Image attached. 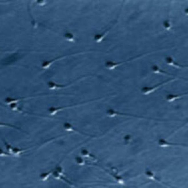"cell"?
<instances>
[{
  "label": "cell",
  "mask_w": 188,
  "mask_h": 188,
  "mask_svg": "<svg viewBox=\"0 0 188 188\" xmlns=\"http://www.w3.org/2000/svg\"><path fill=\"white\" fill-rule=\"evenodd\" d=\"M158 145H159L161 147H174V146H185L184 145H181V144H174V143H171L165 140L164 139H160L158 141Z\"/></svg>",
  "instance_id": "obj_8"
},
{
  "label": "cell",
  "mask_w": 188,
  "mask_h": 188,
  "mask_svg": "<svg viewBox=\"0 0 188 188\" xmlns=\"http://www.w3.org/2000/svg\"><path fill=\"white\" fill-rule=\"evenodd\" d=\"M165 61H166V63H167V65H168L174 67L175 68H176V69H184V68L187 67V66L182 65L178 63L174 60V59L173 57H170V56H167L165 58Z\"/></svg>",
  "instance_id": "obj_4"
},
{
  "label": "cell",
  "mask_w": 188,
  "mask_h": 188,
  "mask_svg": "<svg viewBox=\"0 0 188 188\" xmlns=\"http://www.w3.org/2000/svg\"><path fill=\"white\" fill-rule=\"evenodd\" d=\"M28 149H19L17 147H13V152L12 154H13L15 156H19L23 152H25L26 151H28Z\"/></svg>",
  "instance_id": "obj_17"
},
{
  "label": "cell",
  "mask_w": 188,
  "mask_h": 188,
  "mask_svg": "<svg viewBox=\"0 0 188 188\" xmlns=\"http://www.w3.org/2000/svg\"><path fill=\"white\" fill-rule=\"evenodd\" d=\"M144 55H139L136 57L134 58H131L130 60H125V61H121V62H114V61H107L105 63V67L107 69H108L109 70H114L115 69H116L117 67H119V66H121L123 64H125L127 62H129V61H131L133 60H134V58H140L141 57L143 56Z\"/></svg>",
  "instance_id": "obj_2"
},
{
  "label": "cell",
  "mask_w": 188,
  "mask_h": 188,
  "mask_svg": "<svg viewBox=\"0 0 188 188\" xmlns=\"http://www.w3.org/2000/svg\"><path fill=\"white\" fill-rule=\"evenodd\" d=\"M80 154L82 155V157L89 158L90 160H91L93 162H97V161H98L95 155L92 154L88 150L85 149H83L81 150Z\"/></svg>",
  "instance_id": "obj_11"
},
{
  "label": "cell",
  "mask_w": 188,
  "mask_h": 188,
  "mask_svg": "<svg viewBox=\"0 0 188 188\" xmlns=\"http://www.w3.org/2000/svg\"><path fill=\"white\" fill-rule=\"evenodd\" d=\"M0 155H1V156H3V155H4V156H5V155H9V154H6L5 153V152H3V151L1 149V151H0Z\"/></svg>",
  "instance_id": "obj_27"
},
{
  "label": "cell",
  "mask_w": 188,
  "mask_h": 188,
  "mask_svg": "<svg viewBox=\"0 0 188 188\" xmlns=\"http://www.w3.org/2000/svg\"><path fill=\"white\" fill-rule=\"evenodd\" d=\"M51 175H52L53 177L55 178V179H56L57 180H61V181H63V182L67 183L68 184H70V185H71V184H70V183L69 182V181L68 180H67L64 177V176H62V175H61V174H60L59 173H58L57 171H53V173Z\"/></svg>",
  "instance_id": "obj_16"
},
{
  "label": "cell",
  "mask_w": 188,
  "mask_h": 188,
  "mask_svg": "<svg viewBox=\"0 0 188 188\" xmlns=\"http://www.w3.org/2000/svg\"><path fill=\"white\" fill-rule=\"evenodd\" d=\"M63 128L65 129V130L68 131V132H74L75 133H78V134H83V133L80 132L79 131L77 130L76 129L73 127V126L70 124L69 122H65L63 124Z\"/></svg>",
  "instance_id": "obj_14"
},
{
  "label": "cell",
  "mask_w": 188,
  "mask_h": 188,
  "mask_svg": "<svg viewBox=\"0 0 188 188\" xmlns=\"http://www.w3.org/2000/svg\"><path fill=\"white\" fill-rule=\"evenodd\" d=\"M75 162L79 166H83L86 164V161L84 159V158L80 156H77L75 157Z\"/></svg>",
  "instance_id": "obj_21"
},
{
  "label": "cell",
  "mask_w": 188,
  "mask_h": 188,
  "mask_svg": "<svg viewBox=\"0 0 188 188\" xmlns=\"http://www.w3.org/2000/svg\"><path fill=\"white\" fill-rule=\"evenodd\" d=\"M145 175L146 176V177L147 178H149V179H150L152 181H157V182L161 184H163V183H162L161 181H160V179H159L156 176H155V175L154 174L153 172H152L151 170L146 169V170L145 171Z\"/></svg>",
  "instance_id": "obj_13"
},
{
  "label": "cell",
  "mask_w": 188,
  "mask_h": 188,
  "mask_svg": "<svg viewBox=\"0 0 188 188\" xmlns=\"http://www.w3.org/2000/svg\"><path fill=\"white\" fill-rule=\"evenodd\" d=\"M9 108H10L12 111H17L18 109V105L17 103H13L12 104L9 105Z\"/></svg>",
  "instance_id": "obj_26"
},
{
  "label": "cell",
  "mask_w": 188,
  "mask_h": 188,
  "mask_svg": "<svg viewBox=\"0 0 188 188\" xmlns=\"http://www.w3.org/2000/svg\"><path fill=\"white\" fill-rule=\"evenodd\" d=\"M75 106H77V105H68V106H65V107H51L48 109V113H49V114L50 115H56L58 112H60L61 111H63V110H65L66 109L74 107H75Z\"/></svg>",
  "instance_id": "obj_5"
},
{
  "label": "cell",
  "mask_w": 188,
  "mask_h": 188,
  "mask_svg": "<svg viewBox=\"0 0 188 188\" xmlns=\"http://www.w3.org/2000/svg\"><path fill=\"white\" fill-rule=\"evenodd\" d=\"M53 170H51L50 171H48V172H46V173H41L40 175V179L41 181H47L48 179V177H50V176L51 174H52L53 173Z\"/></svg>",
  "instance_id": "obj_20"
},
{
  "label": "cell",
  "mask_w": 188,
  "mask_h": 188,
  "mask_svg": "<svg viewBox=\"0 0 188 188\" xmlns=\"http://www.w3.org/2000/svg\"><path fill=\"white\" fill-rule=\"evenodd\" d=\"M187 93L185 94H179V95H175V94H167V95L166 96V100L167 102H172L176 100L177 99H179L182 98V97H184V96L187 95Z\"/></svg>",
  "instance_id": "obj_12"
},
{
  "label": "cell",
  "mask_w": 188,
  "mask_h": 188,
  "mask_svg": "<svg viewBox=\"0 0 188 188\" xmlns=\"http://www.w3.org/2000/svg\"><path fill=\"white\" fill-rule=\"evenodd\" d=\"M68 55H63V56H60V57H58L57 58H53V59L49 60V61H45L43 63H42L41 67L44 69H48L51 65H52V64L53 63L55 62V61L63 59V58H65Z\"/></svg>",
  "instance_id": "obj_7"
},
{
  "label": "cell",
  "mask_w": 188,
  "mask_h": 188,
  "mask_svg": "<svg viewBox=\"0 0 188 188\" xmlns=\"http://www.w3.org/2000/svg\"><path fill=\"white\" fill-rule=\"evenodd\" d=\"M70 85L69 84H67V85H61V84H57L53 81H50L47 83L48 88L50 90H57L62 89L63 88H66L68 87Z\"/></svg>",
  "instance_id": "obj_6"
},
{
  "label": "cell",
  "mask_w": 188,
  "mask_h": 188,
  "mask_svg": "<svg viewBox=\"0 0 188 188\" xmlns=\"http://www.w3.org/2000/svg\"><path fill=\"white\" fill-rule=\"evenodd\" d=\"M55 171H57L58 173H59L61 175H62V176H65V174H64V172H63V168L61 166H60V165H58V166H56L55 167Z\"/></svg>",
  "instance_id": "obj_25"
},
{
  "label": "cell",
  "mask_w": 188,
  "mask_h": 188,
  "mask_svg": "<svg viewBox=\"0 0 188 188\" xmlns=\"http://www.w3.org/2000/svg\"><path fill=\"white\" fill-rule=\"evenodd\" d=\"M175 79H169V80H167L166 81H164V82H162L159 83L157 84L155 86H152V87H142L141 89V93L142 95H149L151 93L154 92L155 90H157L158 89L161 88V87H163L165 85H166V84L172 82H173L174 81Z\"/></svg>",
  "instance_id": "obj_1"
},
{
  "label": "cell",
  "mask_w": 188,
  "mask_h": 188,
  "mask_svg": "<svg viewBox=\"0 0 188 188\" xmlns=\"http://www.w3.org/2000/svg\"><path fill=\"white\" fill-rule=\"evenodd\" d=\"M5 147H6V149L7 151L9 153H10L12 154V152H13V147L10 144H9L8 143H7L6 141H5Z\"/></svg>",
  "instance_id": "obj_24"
},
{
  "label": "cell",
  "mask_w": 188,
  "mask_h": 188,
  "mask_svg": "<svg viewBox=\"0 0 188 188\" xmlns=\"http://www.w3.org/2000/svg\"><path fill=\"white\" fill-rule=\"evenodd\" d=\"M112 27H111L107 29V30L102 32L101 33H98V34H96L95 36L93 37L94 40L96 42V43H100V42H101L103 39L105 38V37L107 36V35H108V33L110 32V31L111 30Z\"/></svg>",
  "instance_id": "obj_9"
},
{
  "label": "cell",
  "mask_w": 188,
  "mask_h": 188,
  "mask_svg": "<svg viewBox=\"0 0 188 188\" xmlns=\"http://www.w3.org/2000/svg\"><path fill=\"white\" fill-rule=\"evenodd\" d=\"M151 70L152 72H153L155 74H157V75H167V76H173V75L171 74L167 73L165 71L162 70L157 65H153L151 66Z\"/></svg>",
  "instance_id": "obj_10"
},
{
  "label": "cell",
  "mask_w": 188,
  "mask_h": 188,
  "mask_svg": "<svg viewBox=\"0 0 188 188\" xmlns=\"http://www.w3.org/2000/svg\"><path fill=\"white\" fill-rule=\"evenodd\" d=\"M163 27L166 30L170 31L171 30L172 27H173V25H172V23L170 19H167L164 20L163 23Z\"/></svg>",
  "instance_id": "obj_19"
},
{
  "label": "cell",
  "mask_w": 188,
  "mask_h": 188,
  "mask_svg": "<svg viewBox=\"0 0 188 188\" xmlns=\"http://www.w3.org/2000/svg\"><path fill=\"white\" fill-rule=\"evenodd\" d=\"M63 37H64V38L68 41H69V42H75V37H74L73 34L70 33V32H67V33L64 34Z\"/></svg>",
  "instance_id": "obj_18"
},
{
  "label": "cell",
  "mask_w": 188,
  "mask_h": 188,
  "mask_svg": "<svg viewBox=\"0 0 188 188\" xmlns=\"http://www.w3.org/2000/svg\"><path fill=\"white\" fill-rule=\"evenodd\" d=\"M27 97H19V98H12V97H7L5 99V103L6 104L9 105L13 103H17L18 102L20 101L21 100L27 99Z\"/></svg>",
  "instance_id": "obj_15"
},
{
  "label": "cell",
  "mask_w": 188,
  "mask_h": 188,
  "mask_svg": "<svg viewBox=\"0 0 188 188\" xmlns=\"http://www.w3.org/2000/svg\"><path fill=\"white\" fill-rule=\"evenodd\" d=\"M106 114L108 117H115V116L121 115V116H126V117H131L138 118V119H144L145 118V117H140V116L134 115H132V114H127V113L119 112L112 109H109L107 110Z\"/></svg>",
  "instance_id": "obj_3"
},
{
  "label": "cell",
  "mask_w": 188,
  "mask_h": 188,
  "mask_svg": "<svg viewBox=\"0 0 188 188\" xmlns=\"http://www.w3.org/2000/svg\"><path fill=\"white\" fill-rule=\"evenodd\" d=\"M37 3H38V5H40L41 6H43V5H45L46 1H37Z\"/></svg>",
  "instance_id": "obj_28"
},
{
  "label": "cell",
  "mask_w": 188,
  "mask_h": 188,
  "mask_svg": "<svg viewBox=\"0 0 188 188\" xmlns=\"http://www.w3.org/2000/svg\"><path fill=\"white\" fill-rule=\"evenodd\" d=\"M113 177L115 178V179L117 181V182L121 184H124L125 182L124 179H123V178L121 176H116V175H113Z\"/></svg>",
  "instance_id": "obj_23"
},
{
  "label": "cell",
  "mask_w": 188,
  "mask_h": 188,
  "mask_svg": "<svg viewBox=\"0 0 188 188\" xmlns=\"http://www.w3.org/2000/svg\"><path fill=\"white\" fill-rule=\"evenodd\" d=\"M124 141L125 144H129L131 143V142L132 141V137L130 134H127L124 136Z\"/></svg>",
  "instance_id": "obj_22"
}]
</instances>
